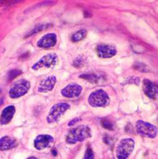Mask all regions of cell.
<instances>
[{
    "mask_svg": "<svg viewBox=\"0 0 158 159\" xmlns=\"http://www.w3.org/2000/svg\"><path fill=\"white\" fill-rule=\"evenodd\" d=\"M96 51L99 57L101 58H110L117 54V49L114 45L105 43L98 45Z\"/></svg>",
    "mask_w": 158,
    "mask_h": 159,
    "instance_id": "cell-8",
    "label": "cell"
},
{
    "mask_svg": "<svg viewBox=\"0 0 158 159\" xmlns=\"http://www.w3.org/2000/svg\"><path fill=\"white\" fill-rule=\"evenodd\" d=\"M80 120H81L80 118H75V119H73V120H72V121L69 123L68 125H69V126H72V125H75L76 123H77L78 121H79Z\"/></svg>",
    "mask_w": 158,
    "mask_h": 159,
    "instance_id": "cell-23",
    "label": "cell"
},
{
    "mask_svg": "<svg viewBox=\"0 0 158 159\" xmlns=\"http://www.w3.org/2000/svg\"><path fill=\"white\" fill-rule=\"evenodd\" d=\"M86 35H87V31L86 30H79L73 34L72 37V40L75 42H78L84 39Z\"/></svg>",
    "mask_w": 158,
    "mask_h": 159,
    "instance_id": "cell-16",
    "label": "cell"
},
{
    "mask_svg": "<svg viewBox=\"0 0 158 159\" xmlns=\"http://www.w3.org/2000/svg\"><path fill=\"white\" fill-rule=\"evenodd\" d=\"M29 88L30 83L24 79H21L11 88L9 92L10 97L12 98H19L27 93Z\"/></svg>",
    "mask_w": 158,
    "mask_h": 159,
    "instance_id": "cell-4",
    "label": "cell"
},
{
    "mask_svg": "<svg viewBox=\"0 0 158 159\" xmlns=\"http://www.w3.org/2000/svg\"><path fill=\"white\" fill-rule=\"evenodd\" d=\"M91 137V130L85 125L78 126L70 130L66 137V142L68 144H75L83 141Z\"/></svg>",
    "mask_w": 158,
    "mask_h": 159,
    "instance_id": "cell-1",
    "label": "cell"
},
{
    "mask_svg": "<svg viewBox=\"0 0 158 159\" xmlns=\"http://www.w3.org/2000/svg\"><path fill=\"white\" fill-rule=\"evenodd\" d=\"M15 112V108L13 106H10L3 109L1 116H0V123L6 125L12 120Z\"/></svg>",
    "mask_w": 158,
    "mask_h": 159,
    "instance_id": "cell-14",
    "label": "cell"
},
{
    "mask_svg": "<svg viewBox=\"0 0 158 159\" xmlns=\"http://www.w3.org/2000/svg\"><path fill=\"white\" fill-rule=\"evenodd\" d=\"M82 63H83V60L81 58H78L75 60V61L73 63V65L76 67H79V66H82Z\"/></svg>",
    "mask_w": 158,
    "mask_h": 159,
    "instance_id": "cell-22",
    "label": "cell"
},
{
    "mask_svg": "<svg viewBox=\"0 0 158 159\" xmlns=\"http://www.w3.org/2000/svg\"><path fill=\"white\" fill-rule=\"evenodd\" d=\"M56 83V78L55 76H49L43 79L40 83L38 87V92L46 93L52 90Z\"/></svg>",
    "mask_w": 158,
    "mask_h": 159,
    "instance_id": "cell-13",
    "label": "cell"
},
{
    "mask_svg": "<svg viewBox=\"0 0 158 159\" xmlns=\"http://www.w3.org/2000/svg\"><path fill=\"white\" fill-rule=\"evenodd\" d=\"M134 141L130 138L122 139L117 148L116 157L118 159H127L134 150Z\"/></svg>",
    "mask_w": 158,
    "mask_h": 159,
    "instance_id": "cell-3",
    "label": "cell"
},
{
    "mask_svg": "<svg viewBox=\"0 0 158 159\" xmlns=\"http://www.w3.org/2000/svg\"><path fill=\"white\" fill-rule=\"evenodd\" d=\"M58 61V57L57 54L55 53L48 54L43 56L40 61L34 64L32 66V69L35 70H37L43 67L51 68L57 64Z\"/></svg>",
    "mask_w": 158,
    "mask_h": 159,
    "instance_id": "cell-7",
    "label": "cell"
},
{
    "mask_svg": "<svg viewBox=\"0 0 158 159\" xmlns=\"http://www.w3.org/2000/svg\"><path fill=\"white\" fill-rule=\"evenodd\" d=\"M54 141L53 138L49 135H40L35 140L34 145L38 150H43L48 147Z\"/></svg>",
    "mask_w": 158,
    "mask_h": 159,
    "instance_id": "cell-12",
    "label": "cell"
},
{
    "mask_svg": "<svg viewBox=\"0 0 158 159\" xmlns=\"http://www.w3.org/2000/svg\"><path fill=\"white\" fill-rule=\"evenodd\" d=\"M70 108V105L67 103H59L54 105L50 109L47 116V121L49 123L57 121L64 113Z\"/></svg>",
    "mask_w": 158,
    "mask_h": 159,
    "instance_id": "cell-6",
    "label": "cell"
},
{
    "mask_svg": "<svg viewBox=\"0 0 158 159\" xmlns=\"http://www.w3.org/2000/svg\"><path fill=\"white\" fill-rule=\"evenodd\" d=\"M143 89L145 95L151 98H155L158 95V86L149 79L143 81Z\"/></svg>",
    "mask_w": 158,
    "mask_h": 159,
    "instance_id": "cell-11",
    "label": "cell"
},
{
    "mask_svg": "<svg viewBox=\"0 0 158 159\" xmlns=\"http://www.w3.org/2000/svg\"><path fill=\"white\" fill-rule=\"evenodd\" d=\"M56 42H57V37L55 34L48 33L38 42V46L41 48H50L54 47Z\"/></svg>",
    "mask_w": 158,
    "mask_h": 159,
    "instance_id": "cell-10",
    "label": "cell"
},
{
    "mask_svg": "<svg viewBox=\"0 0 158 159\" xmlns=\"http://www.w3.org/2000/svg\"><path fill=\"white\" fill-rule=\"evenodd\" d=\"M22 73V71L17 69H13L12 70L9 71L8 74V80H12L17 76H19Z\"/></svg>",
    "mask_w": 158,
    "mask_h": 159,
    "instance_id": "cell-18",
    "label": "cell"
},
{
    "mask_svg": "<svg viewBox=\"0 0 158 159\" xmlns=\"http://www.w3.org/2000/svg\"><path fill=\"white\" fill-rule=\"evenodd\" d=\"M80 77L91 83H95L98 81V77L94 74H83L80 75Z\"/></svg>",
    "mask_w": 158,
    "mask_h": 159,
    "instance_id": "cell-17",
    "label": "cell"
},
{
    "mask_svg": "<svg viewBox=\"0 0 158 159\" xmlns=\"http://www.w3.org/2000/svg\"><path fill=\"white\" fill-rule=\"evenodd\" d=\"M47 25H42V26H39L37 27L35 29H34V30H33V31H31V33H30L29 35H33V34H34V33H37V32H38V31H42V30H44L46 28H47Z\"/></svg>",
    "mask_w": 158,
    "mask_h": 159,
    "instance_id": "cell-21",
    "label": "cell"
},
{
    "mask_svg": "<svg viewBox=\"0 0 158 159\" xmlns=\"http://www.w3.org/2000/svg\"><path fill=\"white\" fill-rule=\"evenodd\" d=\"M15 140L8 137V136H5V137L0 139V150H8L13 148L15 147Z\"/></svg>",
    "mask_w": 158,
    "mask_h": 159,
    "instance_id": "cell-15",
    "label": "cell"
},
{
    "mask_svg": "<svg viewBox=\"0 0 158 159\" xmlns=\"http://www.w3.org/2000/svg\"><path fill=\"white\" fill-rule=\"evenodd\" d=\"M84 159H94L93 152L91 148H88L87 149Z\"/></svg>",
    "mask_w": 158,
    "mask_h": 159,
    "instance_id": "cell-19",
    "label": "cell"
},
{
    "mask_svg": "<svg viewBox=\"0 0 158 159\" xmlns=\"http://www.w3.org/2000/svg\"><path fill=\"white\" fill-rule=\"evenodd\" d=\"M101 125L108 130H113V125L108 120H103L101 121Z\"/></svg>",
    "mask_w": 158,
    "mask_h": 159,
    "instance_id": "cell-20",
    "label": "cell"
},
{
    "mask_svg": "<svg viewBox=\"0 0 158 159\" xmlns=\"http://www.w3.org/2000/svg\"><path fill=\"white\" fill-rule=\"evenodd\" d=\"M82 91L81 86L77 83H70L61 90V94L67 98L78 97Z\"/></svg>",
    "mask_w": 158,
    "mask_h": 159,
    "instance_id": "cell-9",
    "label": "cell"
},
{
    "mask_svg": "<svg viewBox=\"0 0 158 159\" xmlns=\"http://www.w3.org/2000/svg\"><path fill=\"white\" fill-rule=\"evenodd\" d=\"M136 127L137 130L139 134L150 138H154L157 134L158 130L157 127L147 122L141 120L138 121Z\"/></svg>",
    "mask_w": 158,
    "mask_h": 159,
    "instance_id": "cell-5",
    "label": "cell"
},
{
    "mask_svg": "<svg viewBox=\"0 0 158 159\" xmlns=\"http://www.w3.org/2000/svg\"><path fill=\"white\" fill-rule=\"evenodd\" d=\"M89 104L92 107H105L109 104L110 98L103 89H98L90 94Z\"/></svg>",
    "mask_w": 158,
    "mask_h": 159,
    "instance_id": "cell-2",
    "label": "cell"
}]
</instances>
